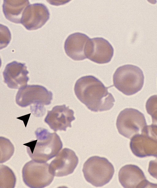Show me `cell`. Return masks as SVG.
Listing matches in <instances>:
<instances>
[{"mask_svg":"<svg viewBox=\"0 0 157 188\" xmlns=\"http://www.w3.org/2000/svg\"><path fill=\"white\" fill-rule=\"evenodd\" d=\"M74 112L64 104L54 107L48 111L44 121L55 132L66 131L67 127H71V122L75 119Z\"/></svg>","mask_w":157,"mask_h":188,"instance_id":"cell-13","label":"cell"},{"mask_svg":"<svg viewBox=\"0 0 157 188\" xmlns=\"http://www.w3.org/2000/svg\"><path fill=\"white\" fill-rule=\"evenodd\" d=\"M86 180L95 187H101L112 179L114 172L113 164L105 157L94 156L83 164L82 170Z\"/></svg>","mask_w":157,"mask_h":188,"instance_id":"cell-5","label":"cell"},{"mask_svg":"<svg viewBox=\"0 0 157 188\" xmlns=\"http://www.w3.org/2000/svg\"><path fill=\"white\" fill-rule=\"evenodd\" d=\"M145 107L147 112L151 117L152 124L157 126V95L151 96L148 99Z\"/></svg>","mask_w":157,"mask_h":188,"instance_id":"cell-19","label":"cell"},{"mask_svg":"<svg viewBox=\"0 0 157 188\" xmlns=\"http://www.w3.org/2000/svg\"><path fill=\"white\" fill-rule=\"evenodd\" d=\"M144 79L142 70L138 67L130 64L118 67L113 76L115 87L128 96L135 94L142 89Z\"/></svg>","mask_w":157,"mask_h":188,"instance_id":"cell-4","label":"cell"},{"mask_svg":"<svg viewBox=\"0 0 157 188\" xmlns=\"http://www.w3.org/2000/svg\"><path fill=\"white\" fill-rule=\"evenodd\" d=\"M118 179L124 188H157V184L149 182L142 170L135 165L127 164L122 167L118 173Z\"/></svg>","mask_w":157,"mask_h":188,"instance_id":"cell-9","label":"cell"},{"mask_svg":"<svg viewBox=\"0 0 157 188\" xmlns=\"http://www.w3.org/2000/svg\"><path fill=\"white\" fill-rule=\"evenodd\" d=\"M0 163H3L9 160L13 155L14 147L10 141L5 137H1Z\"/></svg>","mask_w":157,"mask_h":188,"instance_id":"cell-18","label":"cell"},{"mask_svg":"<svg viewBox=\"0 0 157 188\" xmlns=\"http://www.w3.org/2000/svg\"><path fill=\"white\" fill-rule=\"evenodd\" d=\"M52 96V92L43 86L27 85L18 89L16 102L23 107L33 104L30 107L31 112L36 116H42L45 113L44 106L51 103Z\"/></svg>","mask_w":157,"mask_h":188,"instance_id":"cell-3","label":"cell"},{"mask_svg":"<svg viewBox=\"0 0 157 188\" xmlns=\"http://www.w3.org/2000/svg\"><path fill=\"white\" fill-rule=\"evenodd\" d=\"M49 166L46 162L33 160L26 163L22 170L24 183L32 188H42L49 186L54 176L50 172Z\"/></svg>","mask_w":157,"mask_h":188,"instance_id":"cell-6","label":"cell"},{"mask_svg":"<svg viewBox=\"0 0 157 188\" xmlns=\"http://www.w3.org/2000/svg\"><path fill=\"white\" fill-rule=\"evenodd\" d=\"M0 188H14L16 178L13 171L8 166L0 165Z\"/></svg>","mask_w":157,"mask_h":188,"instance_id":"cell-17","label":"cell"},{"mask_svg":"<svg viewBox=\"0 0 157 188\" xmlns=\"http://www.w3.org/2000/svg\"><path fill=\"white\" fill-rule=\"evenodd\" d=\"M36 140L23 145L32 160L46 162L56 156L63 147L59 136L56 133H50L45 128H39L35 131Z\"/></svg>","mask_w":157,"mask_h":188,"instance_id":"cell-2","label":"cell"},{"mask_svg":"<svg viewBox=\"0 0 157 188\" xmlns=\"http://www.w3.org/2000/svg\"><path fill=\"white\" fill-rule=\"evenodd\" d=\"M29 5V0H4L2 10L6 18L16 24H21L23 13Z\"/></svg>","mask_w":157,"mask_h":188,"instance_id":"cell-16","label":"cell"},{"mask_svg":"<svg viewBox=\"0 0 157 188\" xmlns=\"http://www.w3.org/2000/svg\"><path fill=\"white\" fill-rule=\"evenodd\" d=\"M29 73L25 63L13 61L6 65L3 72L4 82L10 88L19 89L27 85Z\"/></svg>","mask_w":157,"mask_h":188,"instance_id":"cell-14","label":"cell"},{"mask_svg":"<svg viewBox=\"0 0 157 188\" xmlns=\"http://www.w3.org/2000/svg\"><path fill=\"white\" fill-rule=\"evenodd\" d=\"M90 39L86 35L80 32H75L69 35L64 44L66 54L74 60L81 61L86 58V48Z\"/></svg>","mask_w":157,"mask_h":188,"instance_id":"cell-15","label":"cell"},{"mask_svg":"<svg viewBox=\"0 0 157 188\" xmlns=\"http://www.w3.org/2000/svg\"><path fill=\"white\" fill-rule=\"evenodd\" d=\"M11 39V34L8 28L0 24V49L6 47L10 43Z\"/></svg>","mask_w":157,"mask_h":188,"instance_id":"cell-20","label":"cell"},{"mask_svg":"<svg viewBox=\"0 0 157 188\" xmlns=\"http://www.w3.org/2000/svg\"><path fill=\"white\" fill-rule=\"evenodd\" d=\"M86 58L99 64L110 62L114 54V49L109 42L102 37L90 39L86 47Z\"/></svg>","mask_w":157,"mask_h":188,"instance_id":"cell-10","label":"cell"},{"mask_svg":"<svg viewBox=\"0 0 157 188\" xmlns=\"http://www.w3.org/2000/svg\"><path fill=\"white\" fill-rule=\"evenodd\" d=\"M99 79L92 75L81 77L76 82L74 90L77 98L92 111H108L113 106L115 99Z\"/></svg>","mask_w":157,"mask_h":188,"instance_id":"cell-1","label":"cell"},{"mask_svg":"<svg viewBox=\"0 0 157 188\" xmlns=\"http://www.w3.org/2000/svg\"><path fill=\"white\" fill-rule=\"evenodd\" d=\"M78 163L75 152L67 148L60 151L49 164L50 172L54 176L60 177L72 174Z\"/></svg>","mask_w":157,"mask_h":188,"instance_id":"cell-11","label":"cell"},{"mask_svg":"<svg viewBox=\"0 0 157 188\" xmlns=\"http://www.w3.org/2000/svg\"><path fill=\"white\" fill-rule=\"evenodd\" d=\"M150 174L157 179V157L149 163L148 170Z\"/></svg>","mask_w":157,"mask_h":188,"instance_id":"cell-21","label":"cell"},{"mask_svg":"<svg viewBox=\"0 0 157 188\" xmlns=\"http://www.w3.org/2000/svg\"><path fill=\"white\" fill-rule=\"evenodd\" d=\"M116 125L120 134L131 139L140 134L147 124L143 113L135 109L126 108L119 114Z\"/></svg>","mask_w":157,"mask_h":188,"instance_id":"cell-8","label":"cell"},{"mask_svg":"<svg viewBox=\"0 0 157 188\" xmlns=\"http://www.w3.org/2000/svg\"><path fill=\"white\" fill-rule=\"evenodd\" d=\"M130 147L137 157H157V126L147 125L140 134L131 139Z\"/></svg>","mask_w":157,"mask_h":188,"instance_id":"cell-7","label":"cell"},{"mask_svg":"<svg viewBox=\"0 0 157 188\" xmlns=\"http://www.w3.org/2000/svg\"><path fill=\"white\" fill-rule=\"evenodd\" d=\"M49 17V10L45 5L34 3L29 5L25 9L21 24L28 30H35L42 27Z\"/></svg>","mask_w":157,"mask_h":188,"instance_id":"cell-12","label":"cell"}]
</instances>
